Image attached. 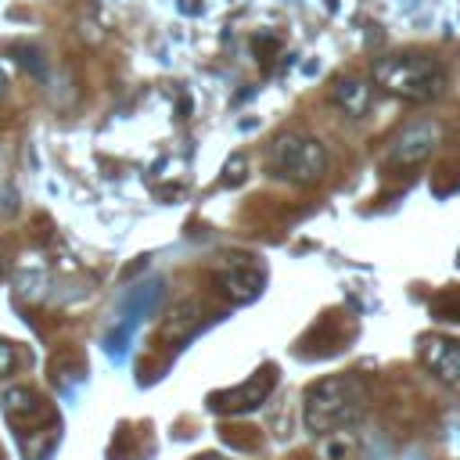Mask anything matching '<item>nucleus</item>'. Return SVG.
Listing matches in <instances>:
<instances>
[{
	"instance_id": "obj_3",
	"label": "nucleus",
	"mask_w": 460,
	"mask_h": 460,
	"mask_svg": "<svg viewBox=\"0 0 460 460\" xmlns=\"http://www.w3.org/2000/svg\"><path fill=\"white\" fill-rule=\"evenodd\" d=\"M266 169L277 180H288L295 187H313L327 176L331 155H327L323 140H316L313 133L284 129V133L273 137V144L266 151Z\"/></svg>"
},
{
	"instance_id": "obj_2",
	"label": "nucleus",
	"mask_w": 460,
	"mask_h": 460,
	"mask_svg": "<svg viewBox=\"0 0 460 460\" xmlns=\"http://www.w3.org/2000/svg\"><path fill=\"white\" fill-rule=\"evenodd\" d=\"M374 83L392 97H402L410 104H428V101H438L446 93L449 72L438 58L413 50V54L381 58L374 68Z\"/></svg>"
},
{
	"instance_id": "obj_9",
	"label": "nucleus",
	"mask_w": 460,
	"mask_h": 460,
	"mask_svg": "<svg viewBox=\"0 0 460 460\" xmlns=\"http://www.w3.org/2000/svg\"><path fill=\"white\" fill-rule=\"evenodd\" d=\"M370 83L367 79H359V75H338L334 79V86H331V101L345 111V115H352V119H359L367 108H370Z\"/></svg>"
},
{
	"instance_id": "obj_11",
	"label": "nucleus",
	"mask_w": 460,
	"mask_h": 460,
	"mask_svg": "<svg viewBox=\"0 0 460 460\" xmlns=\"http://www.w3.org/2000/svg\"><path fill=\"white\" fill-rule=\"evenodd\" d=\"M241 169H244V158H241V155H237L234 162H226V183H241V180H244Z\"/></svg>"
},
{
	"instance_id": "obj_4",
	"label": "nucleus",
	"mask_w": 460,
	"mask_h": 460,
	"mask_svg": "<svg viewBox=\"0 0 460 460\" xmlns=\"http://www.w3.org/2000/svg\"><path fill=\"white\" fill-rule=\"evenodd\" d=\"M438 137H442V126H438L435 119L410 122V126L392 140L388 162H392V165H420V162L431 158V151L438 147Z\"/></svg>"
},
{
	"instance_id": "obj_14",
	"label": "nucleus",
	"mask_w": 460,
	"mask_h": 460,
	"mask_svg": "<svg viewBox=\"0 0 460 460\" xmlns=\"http://www.w3.org/2000/svg\"><path fill=\"white\" fill-rule=\"evenodd\" d=\"M0 277H4V266H0Z\"/></svg>"
},
{
	"instance_id": "obj_1",
	"label": "nucleus",
	"mask_w": 460,
	"mask_h": 460,
	"mask_svg": "<svg viewBox=\"0 0 460 460\" xmlns=\"http://www.w3.org/2000/svg\"><path fill=\"white\" fill-rule=\"evenodd\" d=\"M367 410V388L356 374H334V377H323L316 385H309L305 392V428L313 435H327V431H338V428H349L363 417Z\"/></svg>"
},
{
	"instance_id": "obj_5",
	"label": "nucleus",
	"mask_w": 460,
	"mask_h": 460,
	"mask_svg": "<svg viewBox=\"0 0 460 460\" xmlns=\"http://www.w3.org/2000/svg\"><path fill=\"white\" fill-rule=\"evenodd\" d=\"M273 385H277V367L266 363V367L255 370L244 385L226 388V392H216L208 402H212L216 413H248V410H255V406L273 392Z\"/></svg>"
},
{
	"instance_id": "obj_7",
	"label": "nucleus",
	"mask_w": 460,
	"mask_h": 460,
	"mask_svg": "<svg viewBox=\"0 0 460 460\" xmlns=\"http://www.w3.org/2000/svg\"><path fill=\"white\" fill-rule=\"evenodd\" d=\"M216 284H219V291H223L230 302H252V298L262 291V270H255L252 262L230 259V262L216 273Z\"/></svg>"
},
{
	"instance_id": "obj_10",
	"label": "nucleus",
	"mask_w": 460,
	"mask_h": 460,
	"mask_svg": "<svg viewBox=\"0 0 460 460\" xmlns=\"http://www.w3.org/2000/svg\"><path fill=\"white\" fill-rule=\"evenodd\" d=\"M14 58H18V65H22L25 72H32V75H43V61H40V50H36V47H29V43H18V47H14Z\"/></svg>"
},
{
	"instance_id": "obj_12",
	"label": "nucleus",
	"mask_w": 460,
	"mask_h": 460,
	"mask_svg": "<svg viewBox=\"0 0 460 460\" xmlns=\"http://www.w3.org/2000/svg\"><path fill=\"white\" fill-rule=\"evenodd\" d=\"M4 93H7V75H4V65H0V101H4Z\"/></svg>"
},
{
	"instance_id": "obj_15",
	"label": "nucleus",
	"mask_w": 460,
	"mask_h": 460,
	"mask_svg": "<svg viewBox=\"0 0 460 460\" xmlns=\"http://www.w3.org/2000/svg\"><path fill=\"white\" fill-rule=\"evenodd\" d=\"M0 460H4V453H0Z\"/></svg>"
},
{
	"instance_id": "obj_8",
	"label": "nucleus",
	"mask_w": 460,
	"mask_h": 460,
	"mask_svg": "<svg viewBox=\"0 0 460 460\" xmlns=\"http://www.w3.org/2000/svg\"><path fill=\"white\" fill-rule=\"evenodd\" d=\"M420 356H424V367L438 381L460 388V341H453V338H424Z\"/></svg>"
},
{
	"instance_id": "obj_6",
	"label": "nucleus",
	"mask_w": 460,
	"mask_h": 460,
	"mask_svg": "<svg viewBox=\"0 0 460 460\" xmlns=\"http://www.w3.org/2000/svg\"><path fill=\"white\" fill-rule=\"evenodd\" d=\"M4 413H7V420L14 424V431H22V435L32 431V428H40L43 417H50L47 399H43L40 392L25 388V385H14V388L4 392Z\"/></svg>"
},
{
	"instance_id": "obj_13",
	"label": "nucleus",
	"mask_w": 460,
	"mask_h": 460,
	"mask_svg": "<svg viewBox=\"0 0 460 460\" xmlns=\"http://www.w3.org/2000/svg\"><path fill=\"white\" fill-rule=\"evenodd\" d=\"M194 460H219L216 453H205V456H194Z\"/></svg>"
}]
</instances>
